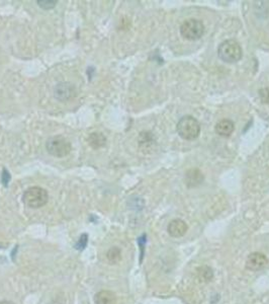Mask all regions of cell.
Masks as SVG:
<instances>
[{"label": "cell", "mask_w": 269, "mask_h": 304, "mask_svg": "<svg viewBox=\"0 0 269 304\" xmlns=\"http://www.w3.org/2000/svg\"><path fill=\"white\" fill-rule=\"evenodd\" d=\"M178 135L184 140H194L201 134V125L195 118L184 116L179 120L176 126Z\"/></svg>", "instance_id": "1"}, {"label": "cell", "mask_w": 269, "mask_h": 304, "mask_svg": "<svg viewBox=\"0 0 269 304\" xmlns=\"http://www.w3.org/2000/svg\"><path fill=\"white\" fill-rule=\"evenodd\" d=\"M218 55L219 58L226 63H236L241 60L243 51L237 41L227 40L219 46Z\"/></svg>", "instance_id": "2"}, {"label": "cell", "mask_w": 269, "mask_h": 304, "mask_svg": "<svg viewBox=\"0 0 269 304\" xmlns=\"http://www.w3.org/2000/svg\"><path fill=\"white\" fill-rule=\"evenodd\" d=\"M49 200L48 192L41 187H30L23 195V202L26 206L38 209L45 206Z\"/></svg>", "instance_id": "3"}, {"label": "cell", "mask_w": 269, "mask_h": 304, "mask_svg": "<svg viewBox=\"0 0 269 304\" xmlns=\"http://www.w3.org/2000/svg\"><path fill=\"white\" fill-rule=\"evenodd\" d=\"M46 148L52 156L58 158L67 156L72 150L71 143L63 136H55L50 138L46 143Z\"/></svg>", "instance_id": "4"}, {"label": "cell", "mask_w": 269, "mask_h": 304, "mask_svg": "<svg viewBox=\"0 0 269 304\" xmlns=\"http://www.w3.org/2000/svg\"><path fill=\"white\" fill-rule=\"evenodd\" d=\"M180 34L185 40L196 41L204 35L205 25L203 24V22L195 19L186 20L180 26Z\"/></svg>", "instance_id": "5"}, {"label": "cell", "mask_w": 269, "mask_h": 304, "mask_svg": "<svg viewBox=\"0 0 269 304\" xmlns=\"http://www.w3.org/2000/svg\"><path fill=\"white\" fill-rule=\"evenodd\" d=\"M269 261L264 254L255 252L250 254L246 260V268L250 271H259L264 269Z\"/></svg>", "instance_id": "6"}, {"label": "cell", "mask_w": 269, "mask_h": 304, "mask_svg": "<svg viewBox=\"0 0 269 304\" xmlns=\"http://www.w3.org/2000/svg\"><path fill=\"white\" fill-rule=\"evenodd\" d=\"M76 88L70 82H60L55 87V98L61 101H67L76 96Z\"/></svg>", "instance_id": "7"}, {"label": "cell", "mask_w": 269, "mask_h": 304, "mask_svg": "<svg viewBox=\"0 0 269 304\" xmlns=\"http://www.w3.org/2000/svg\"><path fill=\"white\" fill-rule=\"evenodd\" d=\"M188 230V226L185 223V221L181 220V219H174L172 220L167 227V231L170 236L178 238V237H182L183 236H185V234Z\"/></svg>", "instance_id": "8"}, {"label": "cell", "mask_w": 269, "mask_h": 304, "mask_svg": "<svg viewBox=\"0 0 269 304\" xmlns=\"http://www.w3.org/2000/svg\"><path fill=\"white\" fill-rule=\"evenodd\" d=\"M214 130H216V133L218 135L222 137H230L235 130V124L229 119H224L217 123Z\"/></svg>", "instance_id": "9"}, {"label": "cell", "mask_w": 269, "mask_h": 304, "mask_svg": "<svg viewBox=\"0 0 269 304\" xmlns=\"http://www.w3.org/2000/svg\"><path fill=\"white\" fill-rule=\"evenodd\" d=\"M204 181V174L201 170L193 169L186 172L185 174V184L188 188H194L200 186Z\"/></svg>", "instance_id": "10"}, {"label": "cell", "mask_w": 269, "mask_h": 304, "mask_svg": "<svg viewBox=\"0 0 269 304\" xmlns=\"http://www.w3.org/2000/svg\"><path fill=\"white\" fill-rule=\"evenodd\" d=\"M95 304H116L117 295L115 292L110 290H102L95 294Z\"/></svg>", "instance_id": "11"}, {"label": "cell", "mask_w": 269, "mask_h": 304, "mask_svg": "<svg viewBox=\"0 0 269 304\" xmlns=\"http://www.w3.org/2000/svg\"><path fill=\"white\" fill-rule=\"evenodd\" d=\"M196 277L201 283H209L213 278V272L209 266H202L196 269Z\"/></svg>", "instance_id": "12"}, {"label": "cell", "mask_w": 269, "mask_h": 304, "mask_svg": "<svg viewBox=\"0 0 269 304\" xmlns=\"http://www.w3.org/2000/svg\"><path fill=\"white\" fill-rule=\"evenodd\" d=\"M105 141H106V138L101 133H97V132L91 133L90 136L88 137L89 144H90L92 148H95V149L104 146Z\"/></svg>", "instance_id": "13"}, {"label": "cell", "mask_w": 269, "mask_h": 304, "mask_svg": "<svg viewBox=\"0 0 269 304\" xmlns=\"http://www.w3.org/2000/svg\"><path fill=\"white\" fill-rule=\"evenodd\" d=\"M106 258L112 264H118L121 260V250L120 248L114 246L106 254Z\"/></svg>", "instance_id": "14"}, {"label": "cell", "mask_w": 269, "mask_h": 304, "mask_svg": "<svg viewBox=\"0 0 269 304\" xmlns=\"http://www.w3.org/2000/svg\"><path fill=\"white\" fill-rule=\"evenodd\" d=\"M259 97L264 103H269V86L264 87L259 91Z\"/></svg>", "instance_id": "15"}, {"label": "cell", "mask_w": 269, "mask_h": 304, "mask_svg": "<svg viewBox=\"0 0 269 304\" xmlns=\"http://www.w3.org/2000/svg\"><path fill=\"white\" fill-rule=\"evenodd\" d=\"M38 4L40 7L47 10V9H51V8L55 7L57 4V1H51V0H49V1H43V0H41V1H38Z\"/></svg>", "instance_id": "16"}, {"label": "cell", "mask_w": 269, "mask_h": 304, "mask_svg": "<svg viewBox=\"0 0 269 304\" xmlns=\"http://www.w3.org/2000/svg\"><path fill=\"white\" fill-rule=\"evenodd\" d=\"M88 242V236L87 235H82L78 240V242L76 243V248L77 249H83L86 247V244Z\"/></svg>", "instance_id": "17"}, {"label": "cell", "mask_w": 269, "mask_h": 304, "mask_svg": "<svg viewBox=\"0 0 269 304\" xmlns=\"http://www.w3.org/2000/svg\"><path fill=\"white\" fill-rule=\"evenodd\" d=\"M1 180H2V183H3L4 187H7V185H8V183H9V181H10V174H9L8 170H6L5 169H3Z\"/></svg>", "instance_id": "18"}, {"label": "cell", "mask_w": 269, "mask_h": 304, "mask_svg": "<svg viewBox=\"0 0 269 304\" xmlns=\"http://www.w3.org/2000/svg\"><path fill=\"white\" fill-rule=\"evenodd\" d=\"M0 304H14V303L8 300H3V301H0Z\"/></svg>", "instance_id": "19"}]
</instances>
